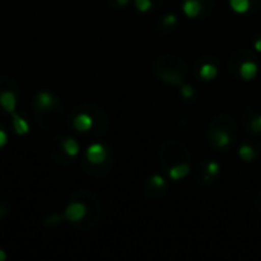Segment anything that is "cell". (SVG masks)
Returning <instances> with one entry per match:
<instances>
[{"mask_svg": "<svg viewBox=\"0 0 261 261\" xmlns=\"http://www.w3.org/2000/svg\"><path fill=\"white\" fill-rule=\"evenodd\" d=\"M110 159H112V154H110L109 148L99 142L92 144L86 151V162H89L92 165H101Z\"/></svg>", "mask_w": 261, "mask_h": 261, "instance_id": "9c48e42d", "label": "cell"}, {"mask_svg": "<svg viewBox=\"0 0 261 261\" xmlns=\"http://www.w3.org/2000/svg\"><path fill=\"white\" fill-rule=\"evenodd\" d=\"M176 24H177V15H174V14H167V15H164V18L161 20L158 29H164V32H165V31H174Z\"/></svg>", "mask_w": 261, "mask_h": 261, "instance_id": "e0dca14e", "label": "cell"}, {"mask_svg": "<svg viewBox=\"0 0 261 261\" xmlns=\"http://www.w3.org/2000/svg\"><path fill=\"white\" fill-rule=\"evenodd\" d=\"M190 170H191V168H190V164H187V162L177 164V165H174V167H171V168L168 170V176H170L173 180H180V179H184V177L188 176Z\"/></svg>", "mask_w": 261, "mask_h": 261, "instance_id": "9a60e30c", "label": "cell"}, {"mask_svg": "<svg viewBox=\"0 0 261 261\" xmlns=\"http://www.w3.org/2000/svg\"><path fill=\"white\" fill-rule=\"evenodd\" d=\"M231 8L239 12V14H245L248 11H251L252 8V0H229Z\"/></svg>", "mask_w": 261, "mask_h": 261, "instance_id": "ac0fdd59", "label": "cell"}, {"mask_svg": "<svg viewBox=\"0 0 261 261\" xmlns=\"http://www.w3.org/2000/svg\"><path fill=\"white\" fill-rule=\"evenodd\" d=\"M87 202L83 196L81 191H78L73 196V200H70L66 206V210L63 211V217L64 220L73 223V225H80V228H83L86 219H87Z\"/></svg>", "mask_w": 261, "mask_h": 261, "instance_id": "8992f818", "label": "cell"}, {"mask_svg": "<svg viewBox=\"0 0 261 261\" xmlns=\"http://www.w3.org/2000/svg\"><path fill=\"white\" fill-rule=\"evenodd\" d=\"M191 158H190V150L185 147V144L179 142V141H167L165 144H162L161 150H159V162L164 171L168 173V170L177 164H190Z\"/></svg>", "mask_w": 261, "mask_h": 261, "instance_id": "277c9868", "label": "cell"}, {"mask_svg": "<svg viewBox=\"0 0 261 261\" xmlns=\"http://www.w3.org/2000/svg\"><path fill=\"white\" fill-rule=\"evenodd\" d=\"M8 258V255H6V252L0 248V261H5Z\"/></svg>", "mask_w": 261, "mask_h": 261, "instance_id": "f1b7e54d", "label": "cell"}, {"mask_svg": "<svg viewBox=\"0 0 261 261\" xmlns=\"http://www.w3.org/2000/svg\"><path fill=\"white\" fill-rule=\"evenodd\" d=\"M255 206H257V210L261 213V194H258L257 199H255Z\"/></svg>", "mask_w": 261, "mask_h": 261, "instance_id": "83f0119b", "label": "cell"}, {"mask_svg": "<svg viewBox=\"0 0 261 261\" xmlns=\"http://www.w3.org/2000/svg\"><path fill=\"white\" fill-rule=\"evenodd\" d=\"M249 128H251L254 133H261V113H257L255 116L251 118Z\"/></svg>", "mask_w": 261, "mask_h": 261, "instance_id": "7402d4cb", "label": "cell"}, {"mask_svg": "<svg viewBox=\"0 0 261 261\" xmlns=\"http://www.w3.org/2000/svg\"><path fill=\"white\" fill-rule=\"evenodd\" d=\"M220 174V165L216 161H210L206 162V165L203 167V184L210 185L214 179H217Z\"/></svg>", "mask_w": 261, "mask_h": 261, "instance_id": "4fadbf2b", "label": "cell"}, {"mask_svg": "<svg viewBox=\"0 0 261 261\" xmlns=\"http://www.w3.org/2000/svg\"><path fill=\"white\" fill-rule=\"evenodd\" d=\"M193 95H194V89H193L191 86L184 84V86H182V96H184V98H191Z\"/></svg>", "mask_w": 261, "mask_h": 261, "instance_id": "cb8c5ba5", "label": "cell"}, {"mask_svg": "<svg viewBox=\"0 0 261 261\" xmlns=\"http://www.w3.org/2000/svg\"><path fill=\"white\" fill-rule=\"evenodd\" d=\"M199 2L202 5V14H200V17H206L213 11L216 0H199Z\"/></svg>", "mask_w": 261, "mask_h": 261, "instance_id": "44dd1931", "label": "cell"}, {"mask_svg": "<svg viewBox=\"0 0 261 261\" xmlns=\"http://www.w3.org/2000/svg\"><path fill=\"white\" fill-rule=\"evenodd\" d=\"M6 144H8V133H6V130L0 125V150H2Z\"/></svg>", "mask_w": 261, "mask_h": 261, "instance_id": "d4e9b609", "label": "cell"}, {"mask_svg": "<svg viewBox=\"0 0 261 261\" xmlns=\"http://www.w3.org/2000/svg\"><path fill=\"white\" fill-rule=\"evenodd\" d=\"M239 156L245 161V162H252L255 161V150L254 147H251L249 144H243L239 148Z\"/></svg>", "mask_w": 261, "mask_h": 261, "instance_id": "d6986e66", "label": "cell"}, {"mask_svg": "<svg viewBox=\"0 0 261 261\" xmlns=\"http://www.w3.org/2000/svg\"><path fill=\"white\" fill-rule=\"evenodd\" d=\"M34 110L37 119H41L43 116H52L55 122L61 118V107L58 98L49 92V90H38L34 96Z\"/></svg>", "mask_w": 261, "mask_h": 261, "instance_id": "5b68a950", "label": "cell"}, {"mask_svg": "<svg viewBox=\"0 0 261 261\" xmlns=\"http://www.w3.org/2000/svg\"><path fill=\"white\" fill-rule=\"evenodd\" d=\"M52 151H60V159L57 162L60 164H69L80 154V144L76 139L70 136H61L55 138L52 144Z\"/></svg>", "mask_w": 261, "mask_h": 261, "instance_id": "52a82bcc", "label": "cell"}, {"mask_svg": "<svg viewBox=\"0 0 261 261\" xmlns=\"http://www.w3.org/2000/svg\"><path fill=\"white\" fill-rule=\"evenodd\" d=\"M236 135H237V124L226 113L216 116L211 121L210 128H208L210 141L217 150L228 148L231 145V142L234 141Z\"/></svg>", "mask_w": 261, "mask_h": 261, "instance_id": "3957f363", "label": "cell"}, {"mask_svg": "<svg viewBox=\"0 0 261 261\" xmlns=\"http://www.w3.org/2000/svg\"><path fill=\"white\" fill-rule=\"evenodd\" d=\"M8 214H9V208H8V206H5L3 203H0V219L6 217Z\"/></svg>", "mask_w": 261, "mask_h": 261, "instance_id": "4316f807", "label": "cell"}, {"mask_svg": "<svg viewBox=\"0 0 261 261\" xmlns=\"http://www.w3.org/2000/svg\"><path fill=\"white\" fill-rule=\"evenodd\" d=\"M63 220H64L63 214H52V216H49V217L44 220V223H46V226H55V225H58V223L63 222Z\"/></svg>", "mask_w": 261, "mask_h": 261, "instance_id": "603a6c76", "label": "cell"}, {"mask_svg": "<svg viewBox=\"0 0 261 261\" xmlns=\"http://www.w3.org/2000/svg\"><path fill=\"white\" fill-rule=\"evenodd\" d=\"M219 63L214 61V63H203L200 67H199V76L205 81H211L217 76L219 73V69H217Z\"/></svg>", "mask_w": 261, "mask_h": 261, "instance_id": "5bb4252c", "label": "cell"}, {"mask_svg": "<svg viewBox=\"0 0 261 261\" xmlns=\"http://www.w3.org/2000/svg\"><path fill=\"white\" fill-rule=\"evenodd\" d=\"M153 72L161 81L171 86H179L184 84L188 69L180 57L174 54H164L154 61Z\"/></svg>", "mask_w": 261, "mask_h": 261, "instance_id": "7a4b0ae2", "label": "cell"}, {"mask_svg": "<svg viewBox=\"0 0 261 261\" xmlns=\"http://www.w3.org/2000/svg\"><path fill=\"white\" fill-rule=\"evenodd\" d=\"M162 3H164V0H153V5H154V8H159Z\"/></svg>", "mask_w": 261, "mask_h": 261, "instance_id": "4dcf8cb0", "label": "cell"}, {"mask_svg": "<svg viewBox=\"0 0 261 261\" xmlns=\"http://www.w3.org/2000/svg\"><path fill=\"white\" fill-rule=\"evenodd\" d=\"M184 12L194 18V17H200L202 14V5L199 0H184Z\"/></svg>", "mask_w": 261, "mask_h": 261, "instance_id": "2e32d148", "label": "cell"}, {"mask_svg": "<svg viewBox=\"0 0 261 261\" xmlns=\"http://www.w3.org/2000/svg\"><path fill=\"white\" fill-rule=\"evenodd\" d=\"M135 6H136V9L141 11V12H147V11H150L151 8H154L153 0H135Z\"/></svg>", "mask_w": 261, "mask_h": 261, "instance_id": "ffe728a7", "label": "cell"}, {"mask_svg": "<svg viewBox=\"0 0 261 261\" xmlns=\"http://www.w3.org/2000/svg\"><path fill=\"white\" fill-rule=\"evenodd\" d=\"M0 109L8 115L17 110V84L14 81L9 86L0 87Z\"/></svg>", "mask_w": 261, "mask_h": 261, "instance_id": "ba28073f", "label": "cell"}, {"mask_svg": "<svg viewBox=\"0 0 261 261\" xmlns=\"http://www.w3.org/2000/svg\"><path fill=\"white\" fill-rule=\"evenodd\" d=\"M110 6H119V8H124L128 5V0H106Z\"/></svg>", "mask_w": 261, "mask_h": 261, "instance_id": "484cf974", "label": "cell"}, {"mask_svg": "<svg viewBox=\"0 0 261 261\" xmlns=\"http://www.w3.org/2000/svg\"><path fill=\"white\" fill-rule=\"evenodd\" d=\"M72 127L80 133H93L102 136L109 127V118L106 112L93 104H81L70 115Z\"/></svg>", "mask_w": 261, "mask_h": 261, "instance_id": "6da1fadb", "label": "cell"}, {"mask_svg": "<svg viewBox=\"0 0 261 261\" xmlns=\"http://www.w3.org/2000/svg\"><path fill=\"white\" fill-rule=\"evenodd\" d=\"M257 72H258V67H257V63L252 58L245 60L240 64V67H239V76L243 78V80H252V78H255Z\"/></svg>", "mask_w": 261, "mask_h": 261, "instance_id": "7c38bea8", "label": "cell"}, {"mask_svg": "<svg viewBox=\"0 0 261 261\" xmlns=\"http://www.w3.org/2000/svg\"><path fill=\"white\" fill-rule=\"evenodd\" d=\"M255 50H258V52H261V38H258L257 41H255Z\"/></svg>", "mask_w": 261, "mask_h": 261, "instance_id": "f546056e", "label": "cell"}, {"mask_svg": "<svg viewBox=\"0 0 261 261\" xmlns=\"http://www.w3.org/2000/svg\"><path fill=\"white\" fill-rule=\"evenodd\" d=\"M145 193L151 199H161L167 191V182L161 174H153L145 182Z\"/></svg>", "mask_w": 261, "mask_h": 261, "instance_id": "30bf717a", "label": "cell"}, {"mask_svg": "<svg viewBox=\"0 0 261 261\" xmlns=\"http://www.w3.org/2000/svg\"><path fill=\"white\" fill-rule=\"evenodd\" d=\"M11 116V122H12V130L15 132V135H18V136H26L28 133H29V122L21 116V115H18L17 112H14L12 115H9Z\"/></svg>", "mask_w": 261, "mask_h": 261, "instance_id": "8fae6325", "label": "cell"}]
</instances>
